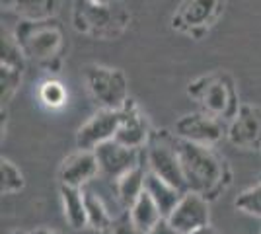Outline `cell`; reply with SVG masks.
Segmentation results:
<instances>
[{"label": "cell", "mask_w": 261, "mask_h": 234, "mask_svg": "<svg viewBox=\"0 0 261 234\" xmlns=\"http://www.w3.org/2000/svg\"><path fill=\"white\" fill-rule=\"evenodd\" d=\"M108 234H142V232L133 224V221H130V217H129V211H127L113 219L111 228L108 230Z\"/></svg>", "instance_id": "d4e9b609"}, {"label": "cell", "mask_w": 261, "mask_h": 234, "mask_svg": "<svg viewBox=\"0 0 261 234\" xmlns=\"http://www.w3.org/2000/svg\"><path fill=\"white\" fill-rule=\"evenodd\" d=\"M129 217H130V221H133V224H135L142 234L152 230L154 226L164 219L160 209H158V205L154 203V199L146 191H142L141 197L129 207Z\"/></svg>", "instance_id": "ac0fdd59"}, {"label": "cell", "mask_w": 261, "mask_h": 234, "mask_svg": "<svg viewBox=\"0 0 261 234\" xmlns=\"http://www.w3.org/2000/svg\"><path fill=\"white\" fill-rule=\"evenodd\" d=\"M84 201H86V213H88V224L94 226L96 230H106L108 232L113 223V217L109 213L108 205L99 197L96 191L84 188Z\"/></svg>", "instance_id": "44dd1931"}, {"label": "cell", "mask_w": 261, "mask_h": 234, "mask_svg": "<svg viewBox=\"0 0 261 234\" xmlns=\"http://www.w3.org/2000/svg\"><path fill=\"white\" fill-rule=\"evenodd\" d=\"M191 234H218V232L208 224V226H203V228H199V230H193Z\"/></svg>", "instance_id": "83f0119b"}, {"label": "cell", "mask_w": 261, "mask_h": 234, "mask_svg": "<svg viewBox=\"0 0 261 234\" xmlns=\"http://www.w3.org/2000/svg\"><path fill=\"white\" fill-rule=\"evenodd\" d=\"M8 234H25V232H20V230H14V232H8Z\"/></svg>", "instance_id": "f546056e"}, {"label": "cell", "mask_w": 261, "mask_h": 234, "mask_svg": "<svg viewBox=\"0 0 261 234\" xmlns=\"http://www.w3.org/2000/svg\"><path fill=\"white\" fill-rule=\"evenodd\" d=\"M61 201L68 224L72 228H84L88 226V213L86 201H84V190L80 188H70V186H61Z\"/></svg>", "instance_id": "d6986e66"}, {"label": "cell", "mask_w": 261, "mask_h": 234, "mask_svg": "<svg viewBox=\"0 0 261 234\" xmlns=\"http://www.w3.org/2000/svg\"><path fill=\"white\" fill-rule=\"evenodd\" d=\"M146 168L156 174L158 178H162L164 181L172 184L174 188H177L179 191L187 193V181L184 176V168L179 162V154L175 150L174 145L168 143H160V141H152L148 150H146Z\"/></svg>", "instance_id": "ba28073f"}, {"label": "cell", "mask_w": 261, "mask_h": 234, "mask_svg": "<svg viewBox=\"0 0 261 234\" xmlns=\"http://www.w3.org/2000/svg\"><path fill=\"white\" fill-rule=\"evenodd\" d=\"M23 67H25V55L22 47L18 45L16 37L2 32V57H0V101L6 103L14 98L22 84Z\"/></svg>", "instance_id": "9c48e42d"}, {"label": "cell", "mask_w": 261, "mask_h": 234, "mask_svg": "<svg viewBox=\"0 0 261 234\" xmlns=\"http://www.w3.org/2000/svg\"><path fill=\"white\" fill-rule=\"evenodd\" d=\"M144 191L154 199V203L158 205V209L162 213L164 219L170 217V213L175 209V205L179 203L184 191H179L174 188L172 184L164 181L162 178H158L156 174H152L150 170L146 172V179H144Z\"/></svg>", "instance_id": "e0dca14e"}, {"label": "cell", "mask_w": 261, "mask_h": 234, "mask_svg": "<svg viewBox=\"0 0 261 234\" xmlns=\"http://www.w3.org/2000/svg\"><path fill=\"white\" fill-rule=\"evenodd\" d=\"M94 152L98 158L99 174H103L106 178L113 181H119L127 172L141 164V150L121 145L115 139L98 146Z\"/></svg>", "instance_id": "30bf717a"}, {"label": "cell", "mask_w": 261, "mask_h": 234, "mask_svg": "<svg viewBox=\"0 0 261 234\" xmlns=\"http://www.w3.org/2000/svg\"><path fill=\"white\" fill-rule=\"evenodd\" d=\"M39 100L43 101V106H47V108L59 110L68 100V92L59 80H45L39 88Z\"/></svg>", "instance_id": "603a6c76"}, {"label": "cell", "mask_w": 261, "mask_h": 234, "mask_svg": "<svg viewBox=\"0 0 261 234\" xmlns=\"http://www.w3.org/2000/svg\"><path fill=\"white\" fill-rule=\"evenodd\" d=\"M121 123V112L99 110L88 119L76 133V146L80 150H96L108 141H113Z\"/></svg>", "instance_id": "7c38bea8"}, {"label": "cell", "mask_w": 261, "mask_h": 234, "mask_svg": "<svg viewBox=\"0 0 261 234\" xmlns=\"http://www.w3.org/2000/svg\"><path fill=\"white\" fill-rule=\"evenodd\" d=\"M174 146L179 154L184 168L187 190L195 191L203 197H215L224 181V160L213 150V146H201L187 143L175 137Z\"/></svg>", "instance_id": "6da1fadb"}, {"label": "cell", "mask_w": 261, "mask_h": 234, "mask_svg": "<svg viewBox=\"0 0 261 234\" xmlns=\"http://www.w3.org/2000/svg\"><path fill=\"white\" fill-rule=\"evenodd\" d=\"M208 199L195 191H187L181 195L175 209L170 213L168 221L179 234H191L203 226H208Z\"/></svg>", "instance_id": "8fae6325"}, {"label": "cell", "mask_w": 261, "mask_h": 234, "mask_svg": "<svg viewBox=\"0 0 261 234\" xmlns=\"http://www.w3.org/2000/svg\"><path fill=\"white\" fill-rule=\"evenodd\" d=\"M224 10V0H184L172 18L177 32L197 35L211 28Z\"/></svg>", "instance_id": "52a82bcc"}, {"label": "cell", "mask_w": 261, "mask_h": 234, "mask_svg": "<svg viewBox=\"0 0 261 234\" xmlns=\"http://www.w3.org/2000/svg\"><path fill=\"white\" fill-rule=\"evenodd\" d=\"M187 96L217 119L232 121L240 110L234 80L226 72H211L187 84Z\"/></svg>", "instance_id": "7a4b0ae2"}, {"label": "cell", "mask_w": 261, "mask_h": 234, "mask_svg": "<svg viewBox=\"0 0 261 234\" xmlns=\"http://www.w3.org/2000/svg\"><path fill=\"white\" fill-rule=\"evenodd\" d=\"M84 82L88 94L99 106V110L121 112L129 101V82L119 68L88 65L84 68Z\"/></svg>", "instance_id": "277c9868"}, {"label": "cell", "mask_w": 261, "mask_h": 234, "mask_svg": "<svg viewBox=\"0 0 261 234\" xmlns=\"http://www.w3.org/2000/svg\"><path fill=\"white\" fill-rule=\"evenodd\" d=\"M28 234H66V232L55 230V228H35V230H32V232H28Z\"/></svg>", "instance_id": "4316f807"}, {"label": "cell", "mask_w": 261, "mask_h": 234, "mask_svg": "<svg viewBox=\"0 0 261 234\" xmlns=\"http://www.w3.org/2000/svg\"><path fill=\"white\" fill-rule=\"evenodd\" d=\"M146 172L148 168L146 164H139L135 166L130 172H127L119 181H115L117 188V197L125 207H130L135 201L141 197V193L144 191V179H146Z\"/></svg>", "instance_id": "ffe728a7"}, {"label": "cell", "mask_w": 261, "mask_h": 234, "mask_svg": "<svg viewBox=\"0 0 261 234\" xmlns=\"http://www.w3.org/2000/svg\"><path fill=\"white\" fill-rule=\"evenodd\" d=\"M228 141L242 150H253L261 146V108L242 103L236 117L230 121Z\"/></svg>", "instance_id": "4fadbf2b"}, {"label": "cell", "mask_w": 261, "mask_h": 234, "mask_svg": "<svg viewBox=\"0 0 261 234\" xmlns=\"http://www.w3.org/2000/svg\"><path fill=\"white\" fill-rule=\"evenodd\" d=\"M150 137V125L146 115L141 112V108L135 103V100H130L125 103V108L121 110V123L115 141L121 145L129 146V148H137L141 150L142 146L148 143Z\"/></svg>", "instance_id": "9a60e30c"}, {"label": "cell", "mask_w": 261, "mask_h": 234, "mask_svg": "<svg viewBox=\"0 0 261 234\" xmlns=\"http://www.w3.org/2000/svg\"><path fill=\"white\" fill-rule=\"evenodd\" d=\"M146 234H179V232H177L174 226L170 224V221H168V219H162L160 223L154 226L152 230H148Z\"/></svg>", "instance_id": "484cf974"}, {"label": "cell", "mask_w": 261, "mask_h": 234, "mask_svg": "<svg viewBox=\"0 0 261 234\" xmlns=\"http://www.w3.org/2000/svg\"><path fill=\"white\" fill-rule=\"evenodd\" d=\"M129 16L111 6H96L86 0H76L72 8V25L78 34L92 39H113L125 32Z\"/></svg>", "instance_id": "5b68a950"}, {"label": "cell", "mask_w": 261, "mask_h": 234, "mask_svg": "<svg viewBox=\"0 0 261 234\" xmlns=\"http://www.w3.org/2000/svg\"><path fill=\"white\" fill-rule=\"evenodd\" d=\"M23 186H25V179H23L22 170L12 160L2 158V162H0V190L2 193H6V195L18 193L23 190Z\"/></svg>", "instance_id": "7402d4cb"}, {"label": "cell", "mask_w": 261, "mask_h": 234, "mask_svg": "<svg viewBox=\"0 0 261 234\" xmlns=\"http://www.w3.org/2000/svg\"><path fill=\"white\" fill-rule=\"evenodd\" d=\"M2 8L16 14L22 22H41L53 20L61 0H2Z\"/></svg>", "instance_id": "2e32d148"}, {"label": "cell", "mask_w": 261, "mask_h": 234, "mask_svg": "<svg viewBox=\"0 0 261 234\" xmlns=\"http://www.w3.org/2000/svg\"><path fill=\"white\" fill-rule=\"evenodd\" d=\"M98 174L99 164L96 152L80 150V148L70 156H66L61 168H59L61 186H70V188H80V190H84Z\"/></svg>", "instance_id": "5bb4252c"}, {"label": "cell", "mask_w": 261, "mask_h": 234, "mask_svg": "<svg viewBox=\"0 0 261 234\" xmlns=\"http://www.w3.org/2000/svg\"><path fill=\"white\" fill-rule=\"evenodd\" d=\"M234 207L246 215L261 219V181L257 186H251V188L242 191L234 201Z\"/></svg>", "instance_id": "cb8c5ba5"}, {"label": "cell", "mask_w": 261, "mask_h": 234, "mask_svg": "<svg viewBox=\"0 0 261 234\" xmlns=\"http://www.w3.org/2000/svg\"><path fill=\"white\" fill-rule=\"evenodd\" d=\"M14 37L22 47L25 59L45 68H53L57 65L65 47L63 30L55 18L41 22H20Z\"/></svg>", "instance_id": "3957f363"}, {"label": "cell", "mask_w": 261, "mask_h": 234, "mask_svg": "<svg viewBox=\"0 0 261 234\" xmlns=\"http://www.w3.org/2000/svg\"><path fill=\"white\" fill-rule=\"evenodd\" d=\"M174 135L181 141L201 146H215L224 137H228V129L222 119H217L205 112L187 113L175 121Z\"/></svg>", "instance_id": "8992f818"}, {"label": "cell", "mask_w": 261, "mask_h": 234, "mask_svg": "<svg viewBox=\"0 0 261 234\" xmlns=\"http://www.w3.org/2000/svg\"><path fill=\"white\" fill-rule=\"evenodd\" d=\"M90 4H96V6H109V0H86Z\"/></svg>", "instance_id": "f1b7e54d"}]
</instances>
